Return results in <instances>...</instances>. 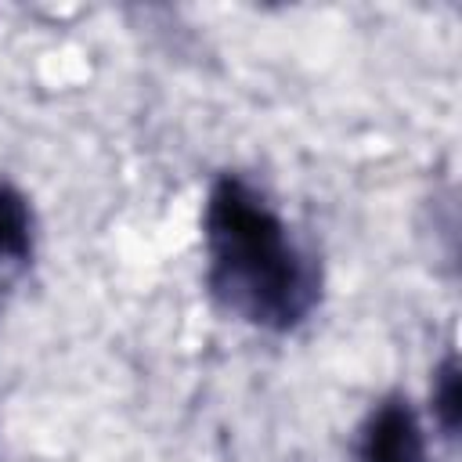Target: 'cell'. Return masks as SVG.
Listing matches in <instances>:
<instances>
[{
    "mask_svg": "<svg viewBox=\"0 0 462 462\" xmlns=\"http://www.w3.org/2000/svg\"><path fill=\"white\" fill-rule=\"evenodd\" d=\"M433 419H437V426H440V433L448 440L458 437V422H462V368H458L455 354H448L437 365V375H433Z\"/></svg>",
    "mask_w": 462,
    "mask_h": 462,
    "instance_id": "obj_4",
    "label": "cell"
},
{
    "mask_svg": "<svg viewBox=\"0 0 462 462\" xmlns=\"http://www.w3.org/2000/svg\"><path fill=\"white\" fill-rule=\"evenodd\" d=\"M357 462H426V437L404 397H386L361 426Z\"/></svg>",
    "mask_w": 462,
    "mask_h": 462,
    "instance_id": "obj_2",
    "label": "cell"
},
{
    "mask_svg": "<svg viewBox=\"0 0 462 462\" xmlns=\"http://www.w3.org/2000/svg\"><path fill=\"white\" fill-rule=\"evenodd\" d=\"M32 256V209L25 195L0 180V260H29Z\"/></svg>",
    "mask_w": 462,
    "mask_h": 462,
    "instance_id": "obj_3",
    "label": "cell"
},
{
    "mask_svg": "<svg viewBox=\"0 0 462 462\" xmlns=\"http://www.w3.org/2000/svg\"><path fill=\"white\" fill-rule=\"evenodd\" d=\"M209 292L260 328H296L321 296L314 260L289 238L285 220L238 177H220L206 199Z\"/></svg>",
    "mask_w": 462,
    "mask_h": 462,
    "instance_id": "obj_1",
    "label": "cell"
}]
</instances>
